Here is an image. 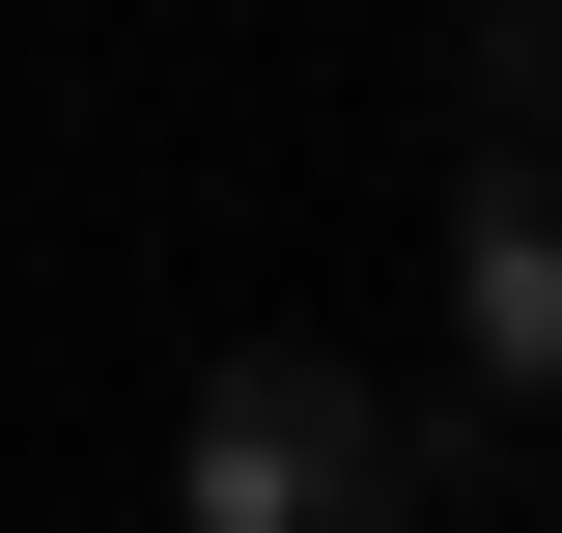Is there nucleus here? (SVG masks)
I'll return each instance as SVG.
<instances>
[{
    "mask_svg": "<svg viewBox=\"0 0 562 533\" xmlns=\"http://www.w3.org/2000/svg\"><path fill=\"white\" fill-rule=\"evenodd\" d=\"M450 84H479V169H535V140H562V0H479Z\"/></svg>",
    "mask_w": 562,
    "mask_h": 533,
    "instance_id": "3",
    "label": "nucleus"
},
{
    "mask_svg": "<svg viewBox=\"0 0 562 533\" xmlns=\"http://www.w3.org/2000/svg\"><path fill=\"white\" fill-rule=\"evenodd\" d=\"M479 477V421L366 394V365H310V337H254V365H198V450H169V506L198 533H422Z\"/></svg>",
    "mask_w": 562,
    "mask_h": 533,
    "instance_id": "1",
    "label": "nucleus"
},
{
    "mask_svg": "<svg viewBox=\"0 0 562 533\" xmlns=\"http://www.w3.org/2000/svg\"><path fill=\"white\" fill-rule=\"evenodd\" d=\"M450 337H479V394H562V140L479 169V225H450Z\"/></svg>",
    "mask_w": 562,
    "mask_h": 533,
    "instance_id": "2",
    "label": "nucleus"
}]
</instances>
